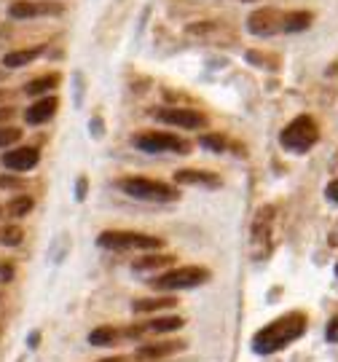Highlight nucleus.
<instances>
[{
    "label": "nucleus",
    "mask_w": 338,
    "mask_h": 362,
    "mask_svg": "<svg viewBox=\"0 0 338 362\" xmlns=\"http://www.w3.org/2000/svg\"><path fill=\"white\" fill-rule=\"evenodd\" d=\"M175 301L172 298H137L132 303V309L137 314H151V311H164V309H172Z\"/></svg>",
    "instance_id": "20"
},
{
    "label": "nucleus",
    "mask_w": 338,
    "mask_h": 362,
    "mask_svg": "<svg viewBox=\"0 0 338 362\" xmlns=\"http://www.w3.org/2000/svg\"><path fill=\"white\" fill-rule=\"evenodd\" d=\"M325 335H328V341H330V343H338V314L330 319V325H328Z\"/></svg>",
    "instance_id": "26"
},
{
    "label": "nucleus",
    "mask_w": 338,
    "mask_h": 362,
    "mask_svg": "<svg viewBox=\"0 0 338 362\" xmlns=\"http://www.w3.org/2000/svg\"><path fill=\"white\" fill-rule=\"evenodd\" d=\"M185 349V341H156V343H143L134 357L137 360H161V357H172Z\"/></svg>",
    "instance_id": "11"
},
{
    "label": "nucleus",
    "mask_w": 338,
    "mask_h": 362,
    "mask_svg": "<svg viewBox=\"0 0 338 362\" xmlns=\"http://www.w3.org/2000/svg\"><path fill=\"white\" fill-rule=\"evenodd\" d=\"M40 161V151L32 148V145H22V148H14V151H5L3 153V167L11 169V172H30L38 167Z\"/></svg>",
    "instance_id": "10"
},
{
    "label": "nucleus",
    "mask_w": 338,
    "mask_h": 362,
    "mask_svg": "<svg viewBox=\"0 0 338 362\" xmlns=\"http://www.w3.org/2000/svg\"><path fill=\"white\" fill-rule=\"evenodd\" d=\"M304 333H306V317L301 311L282 314L279 319L269 322L266 328H261L252 335V352L255 354H277L279 349L298 341Z\"/></svg>",
    "instance_id": "1"
},
{
    "label": "nucleus",
    "mask_w": 338,
    "mask_h": 362,
    "mask_svg": "<svg viewBox=\"0 0 338 362\" xmlns=\"http://www.w3.org/2000/svg\"><path fill=\"white\" fill-rule=\"evenodd\" d=\"M242 3H258V0H242Z\"/></svg>",
    "instance_id": "36"
},
{
    "label": "nucleus",
    "mask_w": 338,
    "mask_h": 362,
    "mask_svg": "<svg viewBox=\"0 0 338 362\" xmlns=\"http://www.w3.org/2000/svg\"><path fill=\"white\" fill-rule=\"evenodd\" d=\"M99 362H126L123 357H108V360H99Z\"/></svg>",
    "instance_id": "33"
},
{
    "label": "nucleus",
    "mask_w": 338,
    "mask_h": 362,
    "mask_svg": "<svg viewBox=\"0 0 338 362\" xmlns=\"http://www.w3.org/2000/svg\"><path fill=\"white\" fill-rule=\"evenodd\" d=\"M325 193H328V199H330V202H333V204H338V180H333V182H330V185H328V191H325Z\"/></svg>",
    "instance_id": "28"
},
{
    "label": "nucleus",
    "mask_w": 338,
    "mask_h": 362,
    "mask_svg": "<svg viewBox=\"0 0 338 362\" xmlns=\"http://www.w3.org/2000/svg\"><path fill=\"white\" fill-rule=\"evenodd\" d=\"M199 145L207 148V151H213V153L226 151V140H223L220 134H202V137H199Z\"/></svg>",
    "instance_id": "24"
},
{
    "label": "nucleus",
    "mask_w": 338,
    "mask_h": 362,
    "mask_svg": "<svg viewBox=\"0 0 338 362\" xmlns=\"http://www.w3.org/2000/svg\"><path fill=\"white\" fill-rule=\"evenodd\" d=\"M183 325H185L183 317L169 314V317H156L151 322H145V333H175V330H180Z\"/></svg>",
    "instance_id": "17"
},
{
    "label": "nucleus",
    "mask_w": 338,
    "mask_h": 362,
    "mask_svg": "<svg viewBox=\"0 0 338 362\" xmlns=\"http://www.w3.org/2000/svg\"><path fill=\"white\" fill-rule=\"evenodd\" d=\"M32 207H35V202H32L30 196H25V193H19V196H14L8 204H5V212H8V217H25V215H30Z\"/></svg>",
    "instance_id": "21"
},
{
    "label": "nucleus",
    "mask_w": 338,
    "mask_h": 362,
    "mask_svg": "<svg viewBox=\"0 0 338 362\" xmlns=\"http://www.w3.org/2000/svg\"><path fill=\"white\" fill-rule=\"evenodd\" d=\"M126 196L137 199V202H156V204H167V202H178L180 199V191L169 182L161 180H148V178H123L119 180Z\"/></svg>",
    "instance_id": "2"
},
{
    "label": "nucleus",
    "mask_w": 338,
    "mask_h": 362,
    "mask_svg": "<svg viewBox=\"0 0 338 362\" xmlns=\"http://www.w3.org/2000/svg\"><path fill=\"white\" fill-rule=\"evenodd\" d=\"M175 182L178 185H207V188H217L220 178L215 172H207V169H178L175 172Z\"/></svg>",
    "instance_id": "13"
},
{
    "label": "nucleus",
    "mask_w": 338,
    "mask_h": 362,
    "mask_svg": "<svg viewBox=\"0 0 338 362\" xmlns=\"http://www.w3.org/2000/svg\"><path fill=\"white\" fill-rule=\"evenodd\" d=\"M172 261H175V255H161V252H156V255L137 258V261L132 263V269H134V272H156V269H164V266H169Z\"/></svg>",
    "instance_id": "18"
},
{
    "label": "nucleus",
    "mask_w": 338,
    "mask_h": 362,
    "mask_svg": "<svg viewBox=\"0 0 338 362\" xmlns=\"http://www.w3.org/2000/svg\"><path fill=\"white\" fill-rule=\"evenodd\" d=\"M60 86V75L57 73H46V75H40V78H32L30 84L25 86V91L30 94V97H46L49 91H54Z\"/></svg>",
    "instance_id": "15"
},
{
    "label": "nucleus",
    "mask_w": 338,
    "mask_h": 362,
    "mask_svg": "<svg viewBox=\"0 0 338 362\" xmlns=\"http://www.w3.org/2000/svg\"><path fill=\"white\" fill-rule=\"evenodd\" d=\"M22 182L19 180H11V178H0V188H19Z\"/></svg>",
    "instance_id": "30"
},
{
    "label": "nucleus",
    "mask_w": 338,
    "mask_h": 362,
    "mask_svg": "<svg viewBox=\"0 0 338 362\" xmlns=\"http://www.w3.org/2000/svg\"><path fill=\"white\" fill-rule=\"evenodd\" d=\"M5 75H8V70H0V81H5Z\"/></svg>",
    "instance_id": "34"
},
{
    "label": "nucleus",
    "mask_w": 338,
    "mask_h": 362,
    "mask_svg": "<svg viewBox=\"0 0 338 362\" xmlns=\"http://www.w3.org/2000/svg\"><path fill=\"white\" fill-rule=\"evenodd\" d=\"M0 215H3V207H0Z\"/></svg>",
    "instance_id": "38"
},
{
    "label": "nucleus",
    "mask_w": 338,
    "mask_h": 362,
    "mask_svg": "<svg viewBox=\"0 0 338 362\" xmlns=\"http://www.w3.org/2000/svg\"><path fill=\"white\" fill-rule=\"evenodd\" d=\"M282 25H285V14L279 8H258L250 14L247 19V30L258 38H271L282 32Z\"/></svg>",
    "instance_id": "7"
},
{
    "label": "nucleus",
    "mask_w": 338,
    "mask_h": 362,
    "mask_svg": "<svg viewBox=\"0 0 338 362\" xmlns=\"http://www.w3.org/2000/svg\"><path fill=\"white\" fill-rule=\"evenodd\" d=\"M336 276H338V263H336Z\"/></svg>",
    "instance_id": "37"
},
{
    "label": "nucleus",
    "mask_w": 338,
    "mask_h": 362,
    "mask_svg": "<svg viewBox=\"0 0 338 362\" xmlns=\"http://www.w3.org/2000/svg\"><path fill=\"white\" fill-rule=\"evenodd\" d=\"M57 108H60L57 97H35V102H32L30 108L25 110V121H27V123H32V126H38V123H46V121L54 119Z\"/></svg>",
    "instance_id": "12"
},
{
    "label": "nucleus",
    "mask_w": 338,
    "mask_h": 362,
    "mask_svg": "<svg viewBox=\"0 0 338 362\" xmlns=\"http://www.w3.org/2000/svg\"><path fill=\"white\" fill-rule=\"evenodd\" d=\"M132 145L143 153H191V143L169 132H143L132 137Z\"/></svg>",
    "instance_id": "6"
},
{
    "label": "nucleus",
    "mask_w": 338,
    "mask_h": 362,
    "mask_svg": "<svg viewBox=\"0 0 338 362\" xmlns=\"http://www.w3.org/2000/svg\"><path fill=\"white\" fill-rule=\"evenodd\" d=\"M14 116H16V108H0V123L11 121Z\"/></svg>",
    "instance_id": "29"
},
{
    "label": "nucleus",
    "mask_w": 338,
    "mask_h": 362,
    "mask_svg": "<svg viewBox=\"0 0 338 362\" xmlns=\"http://www.w3.org/2000/svg\"><path fill=\"white\" fill-rule=\"evenodd\" d=\"M154 116L161 123L180 126V129H202V126H207V116L199 113V110H191V108H158V110H154Z\"/></svg>",
    "instance_id": "8"
},
{
    "label": "nucleus",
    "mask_w": 338,
    "mask_h": 362,
    "mask_svg": "<svg viewBox=\"0 0 338 362\" xmlns=\"http://www.w3.org/2000/svg\"><path fill=\"white\" fill-rule=\"evenodd\" d=\"M0 241H3L5 247H19V244L25 241V231H22L19 226H5V228L0 231Z\"/></svg>",
    "instance_id": "22"
},
{
    "label": "nucleus",
    "mask_w": 338,
    "mask_h": 362,
    "mask_svg": "<svg viewBox=\"0 0 338 362\" xmlns=\"http://www.w3.org/2000/svg\"><path fill=\"white\" fill-rule=\"evenodd\" d=\"M311 14L309 11H290L285 14V25H282V32H304L311 27Z\"/></svg>",
    "instance_id": "19"
},
{
    "label": "nucleus",
    "mask_w": 338,
    "mask_h": 362,
    "mask_svg": "<svg viewBox=\"0 0 338 362\" xmlns=\"http://www.w3.org/2000/svg\"><path fill=\"white\" fill-rule=\"evenodd\" d=\"M97 244L102 250H161L164 239L161 237H151V234H137V231H102L97 237Z\"/></svg>",
    "instance_id": "5"
},
{
    "label": "nucleus",
    "mask_w": 338,
    "mask_h": 362,
    "mask_svg": "<svg viewBox=\"0 0 338 362\" xmlns=\"http://www.w3.org/2000/svg\"><path fill=\"white\" fill-rule=\"evenodd\" d=\"M86 188H89L86 178H78V182H75V199H78V202H84V199H86Z\"/></svg>",
    "instance_id": "27"
},
{
    "label": "nucleus",
    "mask_w": 338,
    "mask_h": 362,
    "mask_svg": "<svg viewBox=\"0 0 338 362\" xmlns=\"http://www.w3.org/2000/svg\"><path fill=\"white\" fill-rule=\"evenodd\" d=\"M317 140H319V129L311 116H295L279 134V145L293 153H306L309 148L317 145Z\"/></svg>",
    "instance_id": "3"
},
{
    "label": "nucleus",
    "mask_w": 338,
    "mask_h": 362,
    "mask_svg": "<svg viewBox=\"0 0 338 362\" xmlns=\"http://www.w3.org/2000/svg\"><path fill=\"white\" fill-rule=\"evenodd\" d=\"M3 97H5V91H3V89H0V99H3Z\"/></svg>",
    "instance_id": "35"
},
{
    "label": "nucleus",
    "mask_w": 338,
    "mask_h": 362,
    "mask_svg": "<svg viewBox=\"0 0 338 362\" xmlns=\"http://www.w3.org/2000/svg\"><path fill=\"white\" fill-rule=\"evenodd\" d=\"M121 341V330L119 328H110V325H102V328H94L89 333V343L92 346H116Z\"/></svg>",
    "instance_id": "16"
},
{
    "label": "nucleus",
    "mask_w": 338,
    "mask_h": 362,
    "mask_svg": "<svg viewBox=\"0 0 338 362\" xmlns=\"http://www.w3.org/2000/svg\"><path fill=\"white\" fill-rule=\"evenodd\" d=\"M11 266H0V276H3V282H8V279H11Z\"/></svg>",
    "instance_id": "31"
},
{
    "label": "nucleus",
    "mask_w": 338,
    "mask_h": 362,
    "mask_svg": "<svg viewBox=\"0 0 338 362\" xmlns=\"http://www.w3.org/2000/svg\"><path fill=\"white\" fill-rule=\"evenodd\" d=\"M210 269L204 266H180V269H172V272L158 274L156 279H151V287L156 290H167V293H175V290H191V287H199L204 282H210Z\"/></svg>",
    "instance_id": "4"
},
{
    "label": "nucleus",
    "mask_w": 338,
    "mask_h": 362,
    "mask_svg": "<svg viewBox=\"0 0 338 362\" xmlns=\"http://www.w3.org/2000/svg\"><path fill=\"white\" fill-rule=\"evenodd\" d=\"M43 54V46H32V49H16V51H8L3 57V67L5 70H19V67H27L30 62H35Z\"/></svg>",
    "instance_id": "14"
},
{
    "label": "nucleus",
    "mask_w": 338,
    "mask_h": 362,
    "mask_svg": "<svg viewBox=\"0 0 338 362\" xmlns=\"http://www.w3.org/2000/svg\"><path fill=\"white\" fill-rule=\"evenodd\" d=\"M62 5L60 3H46V0H19L8 5V16L11 19H35V16H60Z\"/></svg>",
    "instance_id": "9"
},
{
    "label": "nucleus",
    "mask_w": 338,
    "mask_h": 362,
    "mask_svg": "<svg viewBox=\"0 0 338 362\" xmlns=\"http://www.w3.org/2000/svg\"><path fill=\"white\" fill-rule=\"evenodd\" d=\"M22 140V129L16 126H0V148H14Z\"/></svg>",
    "instance_id": "23"
},
{
    "label": "nucleus",
    "mask_w": 338,
    "mask_h": 362,
    "mask_svg": "<svg viewBox=\"0 0 338 362\" xmlns=\"http://www.w3.org/2000/svg\"><path fill=\"white\" fill-rule=\"evenodd\" d=\"M38 338H40V333H30V338H27V341H30V346H32V349L38 346Z\"/></svg>",
    "instance_id": "32"
},
{
    "label": "nucleus",
    "mask_w": 338,
    "mask_h": 362,
    "mask_svg": "<svg viewBox=\"0 0 338 362\" xmlns=\"http://www.w3.org/2000/svg\"><path fill=\"white\" fill-rule=\"evenodd\" d=\"M247 60L258 62V67H271L269 62H277V57H263V54H258V51H250V54H247ZM271 70H274V67H271Z\"/></svg>",
    "instance_id": "25"
}]
</instances>
